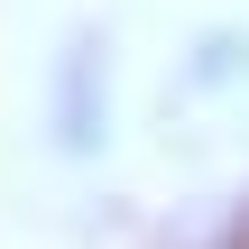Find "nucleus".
Here are the masks:
<instances>
[{
    "instance_id": "nucleus-1",
    "label": "nucleus",
    "mask_w": 249,
    "mask_h": 249,
    "mask_svg": "<svg viewBox=\"0 0 249 249\" xmlns=\"http://www.w3.org/2000/svg\"><path fill=\"white\" fill-rule=\"evenodd\" d=\"M102 129H111V46L92 28H74L65 55H55V74H46V139L65 157H92Z\"/></svg>"
},
{
    "instance_id": "nucleus-2",
    "label": "nucleus",
    "mask_w": 249,
    "mask_h": 249,
    "mask_svg": "<svg viewBox=\"0 0 249 249\" xmlns=\"http://www.w3.org/2000/svg\"><path fill=\"white\" fill-rule=\"evenodd\" d=\"M240 74H249V37H203L194 65H185V92H222V83H240Z\"/></svg>"
}]
</instances>
